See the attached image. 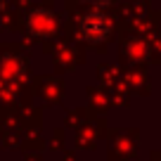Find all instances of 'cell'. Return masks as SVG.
<instances>
[{
	"label": "cell",
	"mask_w": 161,
	"mask_h": 161,
	"mask_svg": "<svg viewBox=\"0 0 161 161\" xmlns=\"http://www.w3.org/2000/svg\"><path fill=\"white\" fill-rule=\"evenodd\" d=\"M111 31V24L109 19H107L102 12H90V14L83 17V21H80V33H83V38L90 40V43H100V40H104L107 36H109Z\"/></svg>",
	"instance_id": "obj_1"
}]
</instances>
